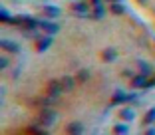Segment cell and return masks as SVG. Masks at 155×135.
<instances>
[{
  "instance_id": "cb8c5ba5",
  "label": "cell",
  "mask_w": 155,
  "mask_h": 135,
  "mask_svg": "<svg viewBox=\"0 0 155 135\" xmlns=\"http://www.w3.org/2000/svg\"><path fill=\"white\" fill-rule=\"evenodd\" d=\"M151 87H155V76L153 77H147L145 86H143V90H151Z\"/></svg>"
},
{
  "instance_id": "484cf974",
  "label": "cell",
  "mask_w": 155,
  "mask_h": 135,
  "mask_svg": "<svg viewBox=\"0 0 155 135\" xmlns=\"http://www.w3.org/2000/svg\"><path fill=\"white\" fill-rule=\"evenodd\" d=\"M8 66H10V60L6 58V56H4V58H0V68H8Z\"/></svg>"
},
{
  "instance_id": "d6986e66",
  "label": "cell",
  "mask_w": 155,
  "mask_h": 135,
  "mask_svg": "<svg viewBox=\"0 0 155 135\" xmlns=\"http://www.w3.org/2000/svg\"><path fill=\"white\" fill-rule=\"evenodd\" d=\"M90 76H91L90 70H80V72L76 74V80L78 81H87V80H90Z\"/></svg>"
},
{
  "instance_id": "e0dca14e",
  "label": "cell",
  "mask_w": 155,
  "mask_h": 135,
  "mask_svg": "<svg viewBox=\"0 0 155 135\" xmlns=\"http://www.w3.org/2000/svg\"><path fill=\"white\" fill-rule=\"evenodd\" d=\"M62 86H64V91H72L74 90V77L64 76L62 77Z\"/></svg>"
},
{
  "instance_id": "9a60e30c",
  "label": "cell",
  "mask_w": 155,
  "mask_h": 135,
  "mask_svg": "<svg viewBox=\"0 0 155 135\" xmlns=\"http://www.w3.org/2000/svg\"><path fill=\"white\" fill-rule=\"evenodd\" d=\"M104 14H105L104 6H101V4H96V6H94V12L90 14V18H94V20H101V18H104Z\"/></svg>"
},
{
  "instance_id": "d4e9b609",
  "label": "cell",
  "mask_w": 155,
  "mask_h": 135,
  "mask_svg": "<svg viewBox=\"0 0 155 135\" xmlns=\"http://www.w3.org/2000/svg\"><path fill=\"white\" fill-rule=\"evenodd\" d=\"M121 76H123V77H133L135 74H133L131 70H129V68H125V70H121Z\"/></svg>"
},
{
  "instance_id": "9c48e42d",
  "label": "cell",
  "mask_w": 155,
  "mask_h": 135,
  "mask_svg": "<svg viewBox=\"0 0 155 135\" xmlns=\"http://www.w3.org/2000/svg\"><path fill=\"white\" fill-rule=\"evenodd\" d=\"M125 101H129V95L127 94H123V91H114V95H111V105L125 104Z\"/></svg>"
},
{
  "instance_id": "52a82bcc",
  "label": "cell",
  "mask_w": 155,
  "mask_h": 135,
  "mask_svg": "<svg viewBox=\"0 0 155 135\" xmlns=\"http://www.w3.org/2000/svg\"><path fill=\"white\" fill-rule=\"evenodd\" d=\"M72 10L78 14V16H84V18H86V16H90V14H87V10H90V8H87L86 2H74V4H72Z\"/></svg>"
},
{
  "instance_id": "4316f807",
  "label": "cell",
  "mask_w": 155,
  "mask_h": 135,
  "mask_svg": "<svg viewBox=\"0 0 155 135\" xmlns=\"http://www.w3.org/2000/svg\"><path fill=\"white\" fill-rule=\"evenodd\" d=\"M147 135H155V127H151V125H147V131H145Z\"/></svg>"
},
{
  "instance_id": "f1b7e54d",
  "label": "cell",
  "mask_w": 155,
  "mask_h": 135,
  "mask_svg": "<svg viewBox=\"0 0 155 135\" xmlns=\"http://www.w3.org/2000/svg\"><path fill=\"white\" fill-rule=\"evenodd\" d=\"M137 2H139V4H147V0H137Z\"/></svg>"
},
{
  "instance_id": "7a4b0ae2",
  "label": "cell",
  "mask_w": 155,
  "mask_h": 135,
  "mask_svg": "<svg viewBox=\"0 0 155 135\" xmlns=\"http://www.w3.org/2000/svg\"><path fill=\"white\" fill-rule=\"evenodd\" d=\"M62 91H64L62 80H50V81H48V86H46V94H48V95H54V97H58Z\"/></svg>"
},
{
  "instance_id": "ffe728a7",
  "label": "cell",
  "mask_w": 155,
  "mask_h": 135,
  "mask_svg": "<svg viewBox=\"0 0 155 135\" xmlns=\"http://www.w3.org/2000/svg\"><path fill=\"white\" fill-rule=\"evenodd\" d=\"M26 131H28V133H34V135H46L44 125H42V127H38V125H30Z\"/></svg>"
},
{
  "instance_id": "83f0119b",
  "label": "cell",
  "mask_w": 155,
  "mask_h": 135,
  "mask_svg": "<svg viewBox=\"0 0 155 135\" xmlns=\"http://www.w3.org/2000/svg\"><path fill=\"white\" fill-rule=\"evenodd\" d=\"M91 4L96 6V4H101V0H91Z\"/></svg>"
},
{
  "instance_id": "ba28073f",
  "label": "cell",
  "mask_w": 155,
  "mask_h": 135,
  "mask_svg": "<svg viewBox=\"0 0 155 135\" xmlns=\"http://www.w3.org/2000/svg\"><path fill=\"white\" fill-rule=\"evenodd\" d=\"M101 60L104 62H115L117 60V52H115V48H105L104 52H101Z\"/></svg>"
},
{
  "instance_id": "6da1fadb",
  "label": "cell",
  "mask_w": 155,
  "mask_h": 135,
  "mask_svg": "<svg viewBox=\"0 0 155 135\" xmlns=\"http://www.w3.org/2000/svg\"><path fill=\"white\" fill-rule=\"evenodd\" d=\"M38 121H40V125L50 127V125H54V123L58 121V113H56L50 105H44V107L40 109V117H38Z\"/></svg>"
},
{
  "instance_id": "7c38bea8",
  "label": "cell",
  "mask_w": 155,
  "mask_h": 135,
  "mask_svg": "<svg viewBox=\"0 0 155 135\" xmlns=\"http://www.w3.org/2000/svg\"><path fill=\"white\" fill-rule=\"evenodd\" d=\"M66 131L68 133H76V135H80V133H84V125L80 121H72V123H68V127H66Z\"/></svg>"
},
{
  "instance_id": "2e32d148",
  "label": "cell",
  "mask_w": 155,
  "mask_h": 135,
  "mask_svg": "<svg viewBox=\"0 0 155 135\" xmlns=\"http://www.w3.org/2000/svg\"><path fill=\"white\" fill-rule=\"evenodd\" d=\"M119 115H121V119H125V121H131V119H135V111L129 107H123L121 111H119Z\"/></svg>"
},
{
  "instance_id": "277c9868",
  "label": "cell",
  "mask_w": 155,
  "mask_h": 135,
  "mask_svg": "<svg viewBox=\"0 0 155 135\" xmlns=\"http://www.w3.org/2000/svg\"><path fill=\"white\" fill-rule=\"evenodd\" d=\"M42 14H44V18H58L62 10L58 6H52V4H44L42 6Z\"/></svg>"
},
{
  "instance_id": "5bb4252c",
  "label": "cell",
  "mask_w": 155,
  "mask_h": 135,
  "mask_svg": "<svg viewBox=\"0 0 155 135\" xmlns=\"http://www.w3.org/2000/svg\"><path fill=\"white\" fill-rule=\"evenodd\" d=\"M135 62H137V68H139V72H141V74H145V76H151V74H153L151 66L145 62V60H135Z\"/></svg>"
},
{
  "instance_id": "ac0fdd59",
  "label": "cell",
  "mask_w": 155,
  "mask_h": 135,
  "mask_svg": "<svg viewBox=\"0 0 155 135\" xmlns=\"http://www.w3.org/2000/svg\"><path fill=\"white\" fill-rule=\"evenodd\" d=\"M153 121H155V107H151L149 111L145 113V117H143V125H151Z\"/></svg>"
},
{
  "instance_id": "30bf717a",
  "label": "cell",
  "mask_w": 155,
  "mask_h": 135,
  "mask_svg": "<svg viewBox=\"0 0 155 135\" xmlns=\"http://www.w3.org/2000/svg\"><path fill=\"white\" fill-rule=\"evenodd\" d=\"M22 28H24V30H38V28H40V24H38V20L32 18V16H24Z\"/></svg>"
},
{
  "instance_id": "603a6c76",
  "label": "cell",
  "mask_w": 155,
  "mask_h": 135,
  "mask_svg": "<svg viewBox=\"0 0 155 135\" xmlns=\"http://www.w3.org/2000/svg\"><path fill=\"white\" fill-rule=\"evenodd\" d=\"M10 18H12V16H10V14H8V10H6L4 6H2V8H0V20H2V22H8Z\"/></svg>"
},
{
  "instance_id": "8992f818",
  "label": "cell",
  "mask_w": 155,
  "mask_h": 135,
  "mask_svg": "<svg viewBox=\"0 0 155 135\" xmlns=\"http://www.w3.org/2000/svg\"><path fill=\"white\" fill-rule=\"evenodd\" d=\"M50 46H52V36L50 34H46V36H42V38L36 40V50L38 52H46Z\"/></svg>"
},
{
  "instance_id": "f546056e",
  "label": "cell",
  "mask_w": 155,
  "mask_h": 135,
  "mask_svg": "<svg viewBox=\"0 0 155 135\" xmlns=\"http://www.w3.org/2000/svg\"><path fill=\"white\" fill-rule=\"evenodd\" d=\"M107 2H121V0H107Z\"/></svg>"
},
{
  "instance_id": "44dd1931",
  "label": "cell",
  "mask_w": 155,
  "mask_h": 135,
  "mask_svg": "<svg viewBox=\"0 0 155 135\" xmlns=\"http://www.w3.org/2000/svg\"><path fill=\"white\" fill-rule=\"evenodd\" d=\"M10 26H22L24 24V16H12V18L8 20Z\"/></svg>"
},
{
  "instance_id": "4fadbf2b",
  "label": "cell",
  "mask_w": 155,
  "mask_h": 135,
  "mask_svg": "<svg viewBox=\"0 0 155 135\" xmlns=\"http://www.w3.org/2000/svg\"><path fill=\"white\" fill-rule=\"evenodd\" d=\"M110 12L115 14V16H121V14H125V6H123L121 2H111L110 4Z\"/></svg>"
},
{
  "instance_id": "5b68a950",
  "label": "cell",
  "mask_w": 155,
  "mask_h": 135,
  "mask_svg": "<svg viewBox=\"0 0 155 135\" xmlns=\"http://www.w3.org/2000/svg\"><path fill=\"white\" fill-rule=\"evenodd\" d=\"M147 77H149V76H145V74H141V72H139V74H135V76L131 77V81H129V86H131L133 90H139V87H143V86H145Z\"/></svg>"
},
{
  "instance_id": "7402d4cb",
  "label": "cell",
  "mask_w": 155,
  "mask_h": 135,
  "mask_svg": "<svg viewBox=\"0 0 155 135\" xmlns=\"http://www.w3.org/2000/svg\"><path fill=\"white\" fill-rule=\"evenodd\" d=\"M114 133H117V135H125V133H127V125H121V123H117V125L114 127Z\"/></svg>"
},
{
  "instance_id": "8fae6325",
  "label": "cell",
  "mask_w": 155,
  "mask_h": 135,
  "mask_svg": "<svg viewBox=\"0 0 155 135\" xmlns=\"http://www.w3.org/2000/svg\"><path fill=\"white\" fill-rule=\"evenodd\" d=\"M0 44H2V48H4L6 52H12V54H18L20 52V46L16 44V42H12V40H2Z\"/></svg>"
},
{
  "instance_id": "3957f363",
  "label": "cell",
  "mask_w": 155,
  "mask_h": 135,
  "mask_svg": "<svg viewBox=\"0 0 155 135\" xmlns=\"http://www.w3.org/2000/svg\"><path fill=\"white\" fill-rule=\"evenodd\" d=\"M38 24H40V30H44V34H50V36H54L56 32H60V26L56 22H50V20H38Z\"/></svg>"
}]
</instances>
